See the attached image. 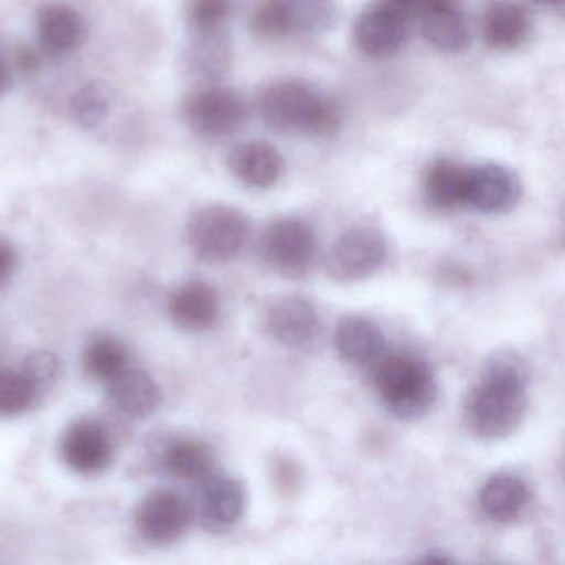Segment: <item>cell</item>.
Here are the masks:
<instances>
[{
    "label": "cell",
    "mask_w": 565,
    "mask_h": 565,
    "mask_svg": "<svg viewBox=\"0 0 565 565\" xmlns=\"http://www.w3.org/2000/svg\"><path fill=\"white\" fill-rule=\"evenodd\" d=\"M426 41L446 54H461L471 44V31L462 12L451 4L438 6L422 15Z\"/></svg>",
    "instance_id": "obj_21"
},
{
    "label": "cell",
    "mask_w": 565,
    "mask_h": 565,
    "mask_svg": "<svg viewBox=\"0 0 565 565\" xmlns=\"http://www.w3.org/2000/svg\"><path fill=\"white\" fill-rule=\"evenodd\" d=\"M531 491L524 479L514 475H495L479 491V508L489 521L509 524L524 514Z\"/></svg>",
    "instance_id": "obj_17"
},
{
    "label": "cell",
    "mask_w": 565,
    "mask_h": 565,
    "mask_svg": "<svg viewBox=\"0 0 565 565\" xmlns=\"http://www.w3.org/2000/svg\"><path fill=\"white\" fill-rule=\"evenodd\" d=\"M521 194V181L508 168L495 163L468 167L465 207L489 216L504 214L514 210Z\"/></svg>",
    "instance_id": "obj_9"
},
{
    "label": "cell",
    "mask_w": 565,
    "mask_h": 565,
    "mask_svg": "<svg viewBox=\"0 0 565 565\" xmlns=\"http://www.w3.org/2000/svg\"><path fill=\"white\" fill-rule=\"evenodd\" d=\"M231 173L250 188L276 186L284 174V158L274 145L250 140L236 145L227 157Z\"/></svg>",
    "instance_id": "obj_14"
},
{
    "label": "cell",
    "mask_w": 565,
    "mask_h": 565,
    "mask_svg": "<svg viewBox=\"0 0 565 565\" xmlns=\"http://www.w3.org/2000/svg\"><path fill=\"white\" fill-rule=\"evenodd\" d=\"M532 2L542 6V8H557V6H562L564 0H532Z\"/></svg>",
    "instance_id": "obj_34"
},
{
    "label": "cell",
    "mask_w": 565,
    "mask_h": 565,
    "mask_svg": "<svg viewBox=\"0 0 565 565\" xmlns=\"http://www.w3.org/2000/svg\"><path fill=\"white\" fill-rule=\"evenodd\" d=\"M11 68L6 64L4 58L0 57V97L8 92L9 85H11Z\"/></svg>",
    "instance_id": "obj_33"
},
{
    "label": "cell",
    "mask_w": 565,
    "mask_h": 565,
    "mask_svg": "<svg viewBox=\"0 0 565 565\" xmlns=\"http://www.w3.org/2000/svg\"><path fill=\"white\" fill-rule=\"evenodd\" d=\"M38 392L22 372L0 370V415L25 412L34 403Z\"/></svg>",
    "instance_id": "obj_27"
},
{
    "label": "cell",
    "mask_w": 565,
    "mask_h": 565,
    "mask_svg": "<svg viewBox=\"0 0 565 565\" xmlns=\"http://www.w3.org/2000/svg\"><path fill=\"white\" fill-rule=\"evenodd\" d=\"M385 237L375 227L359 226L337 237L327 256V270L337 282L352 284L369 279L386 259Z\"/></svg>",
    "instance_id": "obj_7"
},
{
    "label": "cell",
    "mask_w": 565,
    "mask_h": 565,
    "mask_svg": "<svg viewBox=\"0 0 565 565\" xmlns=\"http://www.w3.org/2000/svg\"><path fill=\"white\" fill-rule=\"evenodd\" d=\"M260 114L273 130L307 137H329L342 124L337 102L303 82H280L267 88Z\"/></svg>",
    "instance_id": "obj_2"
},
{
    "label": "cell",
    "mask_w": 565,
    "mask_h": 565,
    "mask_svg": "<svg viewBox=\"0 0 565 565\" xmlns=\"http://www.w3.org/2000/svg\"><path fill=\"white\" fill-rule=\"evenodd\" d=\"M193 511L186 499L177 492L154 491L137 509L138 532L154 545H170L180 541L191 525Z\"/></svg>",
    "instance_id": "obj_8"
},
{
    "label": "cell",
    "mask_w": 565,
    "mask_h": 565,
    "mask_svg": "<svg viewBox=\"0 0 565 565\" xmlns=\"http://www.w3.org/2000/svg\"><path fill=\"white\" fill-rule=\"evenodd\" d=\"M58 370H61V366H58L57 356L52 355L51 352H38L28 356L22 373L34 386L35 392L39 393L41 390L54 385L58 376Z\"/></svg>",
    "instance_id": "obj_30"
},
{
    "label": "cell",
    "mask_w": 565,
    "mask_h": 565,
    "mask_svg": "<svg viewBox=\"0 0 565 565\" xmlns=\"http://www.w3.org/2000/svg\"><path fill=\"white\" fill-rule=\"evenodd\" d=\"M406 35L408 22L386 6L363 12L353 29L356 47L362 54L373 58L395 55L405 45Z\"/></svg>",
    "instance_id": "obj_12"
},
{
    "label": "cell",
    "mask_w": 565,
    "mask_h": 565,
    "mask_svg": "<svg viewBox=\"0 0 565 565\" xmlns=\"http://www.w3.org/2000/svg\"><path fill=\"white\" fill-rule=\"evenodd\" d=\"M171 320L188 332H203L220 319L221 300L210 284L193 280L184 284L168 303Z\"/></svg>",
    "instance_id": "obj_15"
},
{
    "label": "cell",
    "mask_w": 565,
    "mask_h": 565,
    "mask_svg": "<svg viewBox=\"0 0 565 565\" xmlns=\"http://www.w3.org/2000/svg\"><path fill=\"white\" fill-rule=\"evenodd\" d=\"M84 366L92 379L110 382L114 376L127 369V349L111 337H98L85 349Z\"/></svg>",
    "instance_id": "obj_25"
},
{
    "label": "cell",
    "mask_w": 565,
    "mask_h": 565,
    "mask_svg": "<svg viewBox=\"0 0 565 565\" xmlns=\"http://www.w3.org/2000/svg\"><path fill=\"white\" fill-rule=\"evenodd\" d=\"M110 110V94L100 84H88L72 97V118L78 127L94 130L107 118Z\"/></svg>",
    "instance_id": "obj_26"
},
{
    "label": "cell",
    "mask_w": 565,
    "mask_h": 565,
    "mask_svg": "<svg viewBox=\"0 0 565 565\" xmlns=\"http://www.w3.org/2000/svg\"><path fill=\"white\" fill-rule=\"evenodd\" d=\"M250 223L243 211L226 204H207L188 223V244L198 259L226 264L236 259L249 239Z\"/></svg>",
    "instance_id": "obj_4"
},
{
    "label": "cell",
    "mask_w": 565,
    "mask_h": 565,
    "mask_svg": "<svg viewBox=\"0 0 565 565\" xmlns=\"http://www.w3.org/2000/svg\"><path fill=\"white\" fill-rule=\"evenodd\" d=\"M294 31L319 35L332 31L340 18L339 0H287Z\"/></svg>",
    "instance_id": "obj_24"
},
{
    "label": "cell",
    "mask_w": 565,
    "mask_h": 565,
    "mask_svg": "<svg viewBox=\"0 0 565 565\" xmlns=\"http://www.w3.org/2000/svg\"><path fill=\"white\" fill-rule=\"evenodd\" d=\"M246 505V491L236 479L213 476L201 481L198 514L211 531H226L237 524Z\"/></svg>",
    "instance_id": "obj_13"
},
{
    "label": "cell",
    "mask_w": 565,
    "mask_h": 565,
    "mask_svg": "<svg viewBox=\"0 0 565 565\" xmlns=\"http://www.w3.org/2000/svg\"><path fill=\"white\" fill-rule=\"evenodd\" d=\"M253 28L264 39H279L294 32L287 0H260L254 11Z\"/></svg>",
    "instance_id": "obj_28"
},
{
    "label": "cell",
    "mask_w": 565,
    "mask_h": 565,
    "mask_svg": "<svg viewBox=\"0 0 565 565\" xmlns=\"http://www.w3.org/2000/svg\"><path fill=\"white\" fill-rule=\"evenodd\" d=\"M468 167L452 160H436L425 174V194L433 206L443 211L465 207Z\"/></svg>",
    "instance_id": "obj_22"
},
{
    "label": "cell",
    "mask_w": 565,
    "mask_h": 565,
    "mask_svg": "<svg viewBox=\"0 0 565 565\" xmlns=\"http://www.w3.org/2000/svg\"><path fill=\"white\" fill-rule=\"evenodd\" d=\"M61 455L72 471L92 476L108 468L114 456V446L104 426L82 419L68 426L65 431Z\"/></svg>",
    "instance_id": "obj_11"
},
{
    "label": "cell",
    "mask_w": 565,
    "mask_h": 565,
    "mask_svg": "<svg viewBox=\"0 0 565 565\" xmlns=\"http://www.w3.org/2000/svg\"><path fill=\"white\" fill-rule=\"evenodd\" d=\"M15 260H18V256H15L14 247L9 241L0 237V286L11 277Z\"/></svg>",
    "instance_id": "obj_32"
},
{
    "label": "cell",
    "mask_w": 565,
    "mask_h": 565,
    "mask_svg": "<svg viewBox=\"0 0 565 565\" xmlns=\"http://www.w3.org/2000/svg\"><path fill=\"white\" fill-rule=\"evenodd\" d=\"M527 31V11L511 0L495 2L482 18V39L494 51H512L524 42Z\"/></svg>",
    "instance_id": "obj_20"
},
{
    "label": "cell",
    "mask_w": 565,
    "mask_h": 565,
    "mask_svg": "<svg viewBox=\"0 0 565 565\" xmlns=\"http://www.w3.org/2000/svg\"><path fill=\"white\" fill-rule=\"evenodd\" d=\"M266 329L280 345L302 350L320 339L322 320L309 299L287 296L270 303L266 312Z\"/></svg>",
    "instance_id": "obj_10"
},
{
    "label": "cell",
    "mask_w": 565,
    "mask_h": 565,
    "mask_svg": "<svg viewBox=\"0 0 565 565\" xmlns=\"http://www.w3.org/2000/svg\"><path fill=\"white\" fill-rule=\"evenodd\" d=\"M317 250L316 230L297 217H284L270 224L260 241L264 264L286 279L306 276L316 260Z\"/></svg>",
    "instance_id": "obj_5"
},
{
    "label": "cell",
    "mask_w": 565,
    "mask_h": 565,
    "mask_svg": "<svg viewBox=\"0 0 565 565\" xmlns=\"http://www.w3.org/2000/svg\"><path fill=\"white\" fill-rule=\"evenodd\" d=\"M373 383L386 409L402 419L422 418L438 395L428 363L412 353L383 355L376 362Z\"/></svg>",
    "instance_id": "obj_3"
},
{
    "label": "cell",
    "mask_w": 565,
    "mask_h": 565,
    "mask_svg": "<svg viewBox=\"0 0 565 565\" xmlns=\"http://www.w3.org/2000/svg\"><path fill=\"white\" fill-rule=\"evenodd\" d=\"M337 353L350 365H372L385 355L386 340L373 320L352 316L340 320L333 333Z\"/></svg>",
    "instance_id": "obj_16"
},
{
    "label": "cell",
    "mask_w": 565,
    "mask_h": 565,
    "mask_svg": "<svg viewBox=\"0 0 565 565\" xmlns=\"http://www.w3.org/2000/svg\"><path fill=\"white\" fill-rule=\"evenodd\" d=\"M455 0H385L386 8L403 15L408 21L409 18H422L429 9L438 8L443 4H451Z\"/></svg>",
    "instance_id": "obj_31"
},
{
    "label": "cell",
    "mask_w": 565,
    "mask_h": 565,
    "mask_svg": "<svg viewBox=\"0 0 565 565\" xmlns=\"http://www.w3.org/2000/svg\"><path fill=\"white\" fill-rule=\"evenodd\" d=\"M42 45L52 54H68L81 47L85 39L84 18L64 4L44 6L38 15Z\"/></svg>",
    "instance_id": "obj_19"
},
{
    "label": "cell",
    "mask_w": 565,
    "mask_h": 565,
    "mask_svg": "<svg viewBox=\"0 0 565 565\" xmlns=\"http://www.w3.org/2000/svg\"><path fill=\"white\" fill-rule=\"evenodd\" d=\"M184 120L200 137L220 140L244 127L247 104L233 88H201L184 104Z\"/></svg>",
    "instance_id": "obj_6"
},
{
    "label": "cell",
    "mask_w": 565,
    "mask_h": 565,
    "mask_svg": "<svg viewBox=\"0 0 565 565\" xmlns=\"http://www.w3.org/2000/svg\"><path fill=\"white\" fill-rule=\"evenodd\" d=\"M231 0H191L190 19L201 34H211L223 28L230 18Z\"/></svg>",
    "instance_id": "obj_29"
},
{
    "label": "cell",
    "mask_w": 565,
    "mask_h": 565,
    "mask_svg": "<svg viewBox=\"0 0 565 565\" xmlns=\"http://www.w3.org/2000/svg\"><path fill=\"white\" fill-rule=\"evenodd\" d=\"M527 369L515 353L492 355L466 398L469 431L482 439L512 435L527 409Z\"/></svg>",
    "instance_id": "obj_1"
},
{
    "label": "cell",
    "mask_w": 565,
    "mask_h": 565,
    "mask_svg": "<svg viewBox=\"0 0 565 565\" xmlns=\"http://www.w3.org/2000/svg\"><path fill=\"white\" fill-rule=\"evenodd\" d=\"M216 458L213 449L196 438H183L171 443L164 455V468L183 481H203L214 471Z\"/></svg>",
    "instance_id": "obj_23"
},
{
    "label": "cell",
    "mask_w": 565,
    "mask_h": 565,
    "mask_svg": "<svg viewBox=\"0 0 565 565\" xmlns=\"http://www.w3.org/2000/svg\"><path fill=\"white\" fill-rule=\"evenodd\" d=\"M108 395L118 412L135 419L147 418L161 402L157 382L143 370L128 366L108 382Z\"/></svg>",
    "instance_id": "obj_18"
}]
</instances>
